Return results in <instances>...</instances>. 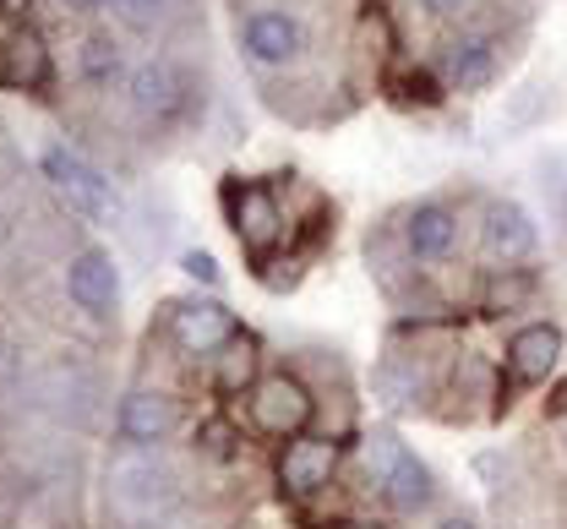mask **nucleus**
Returning a JSON list of instances; mask_svg holds the SVG:
<instances>
[{"label": "nucleus", "mask_w": 567, "mask_h": 529, "mask_svg": "<svg viewBox=\"0 0 567 529\" xmlns=\"http://www.w3.org/2000/svg\"><path fill=\"white\" fill-rule=\"evenodd\" d=\"M126 110L142 132H186L203 115V82L181 55H147L126 76Z\"/></svg>", "instance_id": "f257e3e1"}, {"label": "nucleus", "mask_w": 567, "mask_h": 529, "mask_svg": "<svg viewBox=\"0 0 567 529\" xmlns=\"http://www.w3.org/2000/svg\"><path fill=\"white\" fill-rule=\"evenodd\" d=\"M218 203H224V225L246 246L251 268H262L284 240H289V214H284L279 191H274L268 180H240V175H229V180L218 186Z\"/></svg>", "instance_id": "f03ea898"}, {"label": "nucleus", "mask_w": 567, "mask_h": 529, "mask_svg": "<svg viewBox=\"0 0 567 529\" xmlns=\"http://www.w3.org/2000/svg\"><path fill=\"white\" fill-rule=\"evenodd\" d=\"M235 39H240V55L257 72H295L311 55V28L289 6H246V11H235Z\"/></svg>", "instance_id": "7ed1b4c3"}, {"label": "nucleus", "mask_w": 567, "mask_h": 529, "mask_svg": "<svg viewBox=\"0 0 567 529\" xmlns=\"http://www.w3.org/2000/svg\"><path fill=\"white\" fill-rule=\"evenodd\" d=\"M246 415H251V432L257 437H274V443H289V437H306L311 421H317V393L295 372H262V382L246 393Z\"/></svg>", "instance_id": "20e7f679"}, {"label": "nucleus", "mask_w": 567, "mask_h": 529, "mask_svg": "<svg viewBox=\"0 0 567 529\" xmlns=\"http://www.w3.org/2000/svg\"><path fill=\"white\" fill-rule=\"evenodd\" d=\"M513 39L502 28H458L442 39L436 50V76L447 82V93H475V87H492L502 66H507V50Z\"/></svg>", "instance_id": "39448f33"}, {"label": "nucleus", "mask_w": 567, "mask_h": 529, "mask_svg": "<svg viewBox=\"0 0 567 529\" xmlns=\"http://www.w3.org/2000/svg\"><path fill=\"white\" fill-rule=\"evenodd\" d=\"M44 175L55 180V191L66 197V208H76L87 225H121L126 219V203H121V186L93 169L87 158H76L71 148H44Z\"/></svg>", "instance_id": "423d86ee"}, {"label": "nucleus", "mask_w": 567, "mask_h": 529, "mask_svg": "<svg viewBox=\"0 0 567 529\" xmlns=\"http://www.w3.org/2000/svg\"><path fill=\"white\" fill-rule=\"evenodd\" d=\"M339 464H344V443L339 437H311L306 432V437H289L279 448L274 475H279V491L289 502H311V497H322L333 486Z\"/></svg>", "instance_id": "0eeeda50"}, {"label": "nucleus", "mask_w": 567, "mask_h": 529, "mask_svg": "<svg viewBox=\"0 0 567 529\" xmlns=\"http://www.w3.org/2000/svg\"><path fill=\"white\" fill-rule=\"evenodd\" d=\"M481 251L492 257L496 268H529L535 251H540V225L524 203L513 197H486L481 208Z\"/></svg>", "instance_id": "6e6552de"}, {"label": "nucleus", "mask_w": 567, "mask_h": 529, "mask_svg": "<svg viewBox=\"0 0 567 529\" xmlns=\"http://www.w3.org/2000/svg\"><path fill=\"white\" fill-rule=\"evenodd\" d=\"M164 322H169V339L181 344V355H197V361H213L240 333V317L224 301H213V295L169 301L164 305Z\"/></svg>", "instance_id": "1a4fd4ad"}, {"label": "nucleus", "mask_w": 567, "mask_h": 529, "mask_svg": "<svg viewBox=\"0 0 567 529\" xmlns=\"http://www.w3.org/2000/svg\"><path fill=\"white\" fill-rule=\"evenodd\" d=\"M458 235H464V225H458L453 203H442V197H425V203H415V208L399 214V246H404V257L421 262V268L453 262Z\"/></svg>", "instance_id": "9d476101"}, {"label": "nucleus", "mask_w": 567, "mask_h": 529, "mask_svg": "<svg viewBox=\"0 0 567 529\" xmlns=\"http://www.w3.org/2000/svg\"><path fill=\"white\" fill-rule=\"evenodd\" d=\"M110 497H115L126 514H137V519H158V514L175 502V469L142 448V458H121V464L110 469Z\"/></svg>", "instance_id": "9b49d317"}, {"label": "nucleus", "mask_w": 567, "mask_h": 529, "mask_svg": "<svg viewBox=\"0 0 567 529\" xmlns=\"http://www.w3.org/2000/svg\"><path fill=\"white\" fill-rule=\"evenodd\" d=\"M115 432H121V443H132V448H158V443H169V437L181 432V404H175L169 393L132 387V393L121 398V409H115Z\"/></svg>", "instance_id": "f8f14e48"}, {"label": "nucleus", "mask_w": 567, "mask_h": 529, "mask_svg": "<svg viewBox=\"0 0 567 529\" xmlns=\"http://www.w3.org/2000/svg\"><path fill=\"white\" fill-rule=\"evenodd\" d=\"M563 328L557 322H524L513 339H507V372L513 382L535 387V382H551L563 366Z\"/></svg>", "instance_id": "ddd939ff"}, {"label": "nucleus", "mask_w": 567, "mask_h": 529, "mask_svg": "<svg viewBox=\"0 0 567 529\" xmlns=\"http://www.w3.org/2000/svg\"><path fill=\"white\" fill-rule=\"evenodd\" d=\"M66 295L87 317H115V305H121V273H115V257L110 251H99V246H87V251H76L66 268Z\"/></svg>", "instance_id": "4468645a"}, {"label": "nucleus", "mask_w": 567, "mask_h": 529, "mask_svg": "<svg viewBox=\"0 0 567 529\" xmlns=\"http://www.w3.org/2000/svg\"><path fill=\"white\" fill-rule=\"evenodd\" d=\"M71 66H76V82H82V87L115 93V87H126V76H132V55H126V44H121L110 28H93V33L76 39Z\"/></svg>", "instance_id": "2eb2a0df"}, {"label": "nucleus", "mask_w": 567, "mask_h": 529, "mask_svg": "<svg viewBox=\"0 0 567 529\" xmlns=\"http://www.w3.org/2000/svg\"><path fill=\"white\" fill-rule=\"evenodd\" d=\"M0 87H22V93H44L50 87V50H44V39L28 22L0 39Z\"/></svg>", "instance_id": "dca6fc26"}, {"label": "nucleus", "mask_w": 567, "mask_h": 529, "mask_svg": "<svg viewBox=\"0 0 567 529\" xmlns=\"http://www.w3.org/2000/svg\"><path fill=\"white\" fill-rule=\"evenodd\" d=\"M257 382H262V344L240 328V333L213 355V387L235 398V393H251Z\"/></svg>", "instance_id": "f3484780"}, {"label": "nucleus", "mask_w": 567, "mask_h": 529, "mask_svg": "<svg viewBox=\"0 0 567 529\" xmlns=\"http://www.w3.org/2000/svg\"><path fill=\"white\" fill-rule=\"evenodd\" d=\"M399 519H415V514H425L431 502H436V475L425 469V458H415V454H404V464L388 475V486L377 491Z\"/></svg>", "instance_id": "a211bd4d"}, {"label": "nucleus", "mask_w": 567, "mask_h": 529, "mask_svg": "<svg viewBox=\"0 0 567 529\" xmlns=\"http://www.w3.org/2000/svg\"><path fill=\"white\" fill-rule=\"evenodd\" d=\"M192 6L186 0H110V17L126 28V33H169L181 17H186Z\"/></svg>", "instance_id": "6ab92c4d"}, {"label": "nucleus", "mask_w": 567, "mask_h": 529, "mask_svg": "<svg viewBox=\"0 0 567 529\" xmlns=\"http://www.w3.org/2000/svg\"><path fill=\"white\" fill-rule=\"evenodd\" d=\"M535 290H540V273L535 268H492V279H486V311L492 317H513V311H524V305L535 301Z\"/></svg>", "instance_id": "aec40b11"}, {"label": "nucleus", "mask_w": 567, "mask_h": 529, "mask_svg": "<svg viewBox=\"0 0 567 529\" xmlns=\"http://www.w3.org/2000/svg\"><path fill=\"white\" fill-rule=\"evenodd\" d=\"M404 454H410V448H404L393 432H371V437L360 443V475H365V486H371V491H382V486H388V475L404 464Z\"/></svg>", "instance_id": "412c9836"}, {"label": "nucleus", "mask_w": 567, "mask_h": 529, "mask_svg": "<svg viewBox=\"0 0 567 529\" xmlns=\"http://www.w3.org/2000/svg\"><path fill=\"white\" fill-rule=\"evenodd\" d=\"M540 197H546L551 225L563 229V240H567V164L563 158H546V164H540Z\"/></svg>", "instance_id": "4be33fe9"}, {"label": "nucleus", "mask_w": 567, "mask_h": 529, "mask_svg": "<svg viewBox=\"0 0 567 529\" xmlns=\"http://www.w3.org/2000/svg\"><path fill=\"white\" fill-rule=\"evenodd\" d=\"M393 87H399V104H415V110H436L447 98V82L436 72H404Z\"/></svg>", "instance_id": "5701e85b"}, {"label": "nucleus", "mask_w": 567, "mask_h": 529, "mask_svg": "<svg viewBox=\"0 0 567 529\" xmlns=\"http://www.w3.org/2000/svg\"><path fill=\"white\" fill-rule=\"evenodd\" d=\"M181 273H186L192 284H203V290H218V284H224V268H218L213 251H181Z\"/></svg>", "instance_id": "b1692460"}, {"label": "nucleus", "mask_w": 567, "mask_h": 529, "mask_svg": "<svg viewBox=\"0 0 567 529\" xmlns=\"http://www.w3.org/2000/svg\"><path fill=\"white\" fill-rule=\"evenodd\" d=\"M415 6H421L425 22H464L481 0H415Z\"/></svg>", "instance_id": "393cba45"}, {"label": "nucleus", "mask_w": 567, "mask_h": 529, "mask_svg": "<svg viewBox=\"0 0 567 529\" xmlns=\"http://www.w3.org/2000/svg\"><path fill=\"white\" fill-rule=\"evenodd\" d=\"M71 17H110V0H61Z\"/></svg>", "instance_id": "a878e982"}, {"label": "nucleus", "mask_w": 567, "mask_h": 529, "mask_svg": "<svg viewBox=\"0 0 567 529\" xmlns=\"http://www.w3.org/2000/svg\"><path fill=\"white\" fill-rule=\"evenodd\" d=\"M436 529H481V525H475L470 514H447V519H442V525H436Z\"/></svg>", "instance_id": "bb28decb"}, {"label": "nucleus", "mask_w": 567, "mask_h": 529, "mask_svg": "<svg viewBox=\"0 0 567 529\" xmlns=\"http://www.w3.org/2000/svg\"><path fill=\"white\" fill-rule=\"evenodd\" d=\"M328 529H382V525H365V519H344V525H328Z\"/></svg>", "instance_id": "cd10ccee"}]
</instances>
